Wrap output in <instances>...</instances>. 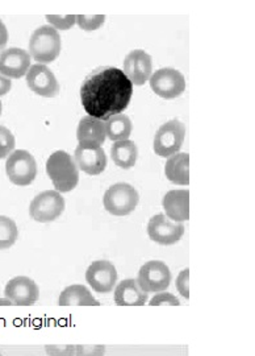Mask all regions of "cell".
Masks as SVG:
<instances>
[{
    "label": "cell",
    "instance_id": "cell-1",
    "mask_svg": "<svg viewBox=\"0 0 255 356\" xmlns=\"http://www.w3.org/2000/svg\"><path fill=\"white\" fill-rule=\"evenodd\" d=\"M133 85L117 67H99L82 83L80 101L89 116L107 122L127 110Z\"/></svg>",
    "mask_w": 255,
    "mask_h": 356
},
{
    "label": "cell",
    "instance_id": "cell-2",
    "mask_svg": "<svg viewBox=\"0 0 255 356\" xmlns=\"http://www.w3.org/2000/svg\"><path fill=\"white\" fill-rule=\"evenodd\" d=\"M46 173L58 193L74 191L79 182L77 164L71 154L64 151H57L48 159Z\"/></svg>",
    "mask_w": 255,
    "mask_h": 356
},
{
    "label": "cell",
    "instance_id": "cell-3",
    "mask_svg": "<svg viewBox=\"0 0 255 356\" xmlns=\"http://www.w3.org/2000/svg\"><path fill=\"white\" fill-rule=\"evenodd\" d=\"M60 33L51 26L37 28L29 40V56L39 64H51L61 53Z\"/></svg>",
    "mask_w": 255,
    "mask_h": 356
},
{
    "label": "cell",
    "instance_id": "cell-4",
    "mask_svg": "<svg viewBox=\"0 0 255 356\" xmlns=\"http://www.w3.org/2000/svg\"><path fill=\"white\" fill-rule=\"evenodd\" d=\"M139 202V191L125 182L112 185L103 197V204L105 210L116 216H125L133 213Z\"/></svg>",
    "mask_w": 255,
    "mask_h": 356
},
{
    "label": "cell",
    "instance_id": "cell-5",
    "mask_svg": "<svg viewBox=\"0 0 255 356\" xmlns=\"http://www.w3.org/2000/svg\"><path fill=\"white\" fill-rule=\"evenodd\" d=\"M6 172L10 181L16 186H28L37 176V164L35 157L24 149L13 151L6 163Z\"/></svg>",
    "mask_w": 255,
    "mask_h": 356
},
{
    "label": "cell",
    "instance_id": "cell-6",
    "mask_svg": "<svg viewBox=\"0 0 255 356\" xmlns=\"http://www.w3.org/2000/svg\"><path fill=\"white\" fill-rule=\"evenodd\" d=\"M186 136V127L178 120L173 119L158 128L154 136V152L161 157H171L180 151Z\"/></svg>",
    "mask_w": 255,
    "mask_h": 356
},
{
    "label": "cell",
    "instance_id": "cell-7",
    "mask_svg": "<svg viewBox=\"0 0 255 356\" xmlns=\"http://www.w3.org/2000/svg\"><path fill=\"white\" fill-rule=\"evenodd\" d=\"M64 198L61 193L46 191L39 193L29 206V216L39 223H49L62 216L64 211Z\"/></svg>",
    "mask_w": 255,
    "mask_h": 356
},
{
    "label": "cell",
    "instance_id": "cell-8",
    "mask_svg": "<svg viewBox=\"0 0 255 356\" xmlns=\"http://www.w3.org/2000/svg\"><path fill=\"white\" fill-rule=\"evenodd\" d=\"M171 270L164 261L152 260L141 267L137 277V284L142 292L162 293L168 289L171 284Z\"/></svg>",
    "mask_w": 255,
    "mask_h": 356
},
{
    "label": "cell",
    "instance_id": "cell-9",
    "mask_svg": "<svg viewBox=\"0 0 255 356\" xmlns=\"http://www.w3.org/2000/svg\"><path fill=\"white\" fill-rule=\"evenodd\" d=\"M150 88L164 99H175L186 89V79L183 74L173 67H162L150 76Z\"/></svg>",
    "mask_w": 255,
    "mask_h": 356
},
{
    "label": "cell",
    "instance_id": "cell-10",
    "mask_svg": "<svg viewBox=\"0 0 255 356\" xmlns=\"http://www.w3.org/2000/svg\"><path fill=\"white\" fill-rule=\"evenodd\" d=\"M28 88L44 98H54L60 94V83L46 65H32L26 73Z\"/></svg>",
    "mask_w": 255,
    "mask_h": 356
},
{
    "label": "cell",
    "instance_id": "cell-11",
    "mask_svg": "<svg viewBox=\"0 0 255 356\" xmlns=\"http://www.w3.org/2000/svg\"><path fill=\"white\" fill-rule=\"evenodd\" d=\"M184 234L183 223L170 220L165 214L154 216L148 225V235L153 242L161 245H173L178 243Z\"/></svg>",
    "mask_w": 255,
    "mask_h": 356
},
{
    "label": "cell",
    "instance_id": "cell-12",
    "mask_svg": "<svg viewBox=\"0 0 255 356\" xmlns=\"http://www.w3.org/2000/svg\"><path fill=\"white\" fill-rule=\"evenodd\" d=\"M74 161L78 169L89 176H98L103 173L108 164L107 154L100 145L79 144L74 153Z\"/></svg>",
    "mask_w": 255,
    "mask_h": 356
},
{
    "label": "cell",
    "instance_id": "cell-13",
    "mask_svg": "<svg viewBox=\"0 0 255 356\" xmlns=\"http://www.w3.org/2000/svg\"><path fill=\"white\" fill-rule=\"evenodd\" d=\"M86 281L96 293L112 292L117 281L116 267L108 260H96L86 270Z\"/></svg>",
    "mask_w": 255,
    "mask_h": 356
},
{
    "label": "cell",
    "instance_id": "cell-14",
    "mask_svg": "<svg viewBox=\"0 0 255 356\" xmlns=\"http://www.w3.org/2000/svg\"><path fill=\"white\" fill-rule=\"evenodd\" d=\"M153 70V61L150 54L142 49L132 51L124 61V74L132 82V85L142 86L145 85L150 76Z\"/></svg>",
    "mask_w": 255,
    "mask_h": 356
},
{
    "label": "cell",
    "instance_id": "cell-15",
    "mask_svg": "<svg viewBox=\"0 0 255 356\" xmlns=\"http://www.w3.org/2000/svg\"><path fill=\"white\" fill-rule=\"evenodd\" d=\"M6 298L15 305L32 306L39 301V289L37 284L26 276H17L8 281L4 289Z\"/></svg>",
    "mask_w": 255,
    "mask_h": 356
},
{
    "label": "cell",
    "instance_id": "cell-16",
    "mask_svg": "<svg viewBox=\"0 0 255 356\" xmlns=\"http://www.w3.org/2000/svg\"><path fill=\"white\" fill-rule=\"evenodd\" d=\"M30 60L29 53L23 49H6L0 53V74L10 79H19L26 76L30 69Z\"/></svg>",
    "mask_w": 255,
    "mask_h": 356
},
{
    "label": "cell",
    "instance_id": "cell-17",
    "mask_svg": "<svg viewBox=\"0 0 255 356\" xmlns=\"http://www.w3.org/2000/svg\"><path fill=\"white\" fill-rule=\"evenodd\" d=\"M162 204L170 220L183 223L190 219V191H170L164 197Z\"/></svg>",
    "mask_w": 255,
    "mask_h": 356
},
{
    "label": "cell",
    "instance_id": "cell-18",
    "mask_svg": "<svg viewBox=\"0 0 255 356\" xmlns=\"http://www.w3.org/2000/svg\"><path fill=\"white\" fill-rule=\"evenodd\" d=\"M105 138H107L105 122L89 115L80 119L77 129V139L79 144H95L102 147Z\"/></svg>",
    "mask_w": 255,
    "mask_h": 356
},
{
    "label": "cell",
    "instance_id": "cell-19",
    "mask_svg": "<svg viewBox=\"0 0 255 356\" xmlns=\"http://www.w3.org/2000/svg\"><path fill=\"white\" fill-rule=\"evenodd\" d=\"M148 302V294L142 292L137 281L133 279L123 280L115 291V304L117 306H143Z\"/></svg>",
    "mask_w": 255,
    "mask_h": 356
},
{
    "label": "cell",
    "instance_id": "cell-20",
    "mask_svg": "<svg viewBox=\"0 0 255 356\" xmlns=\"http://www.w3.org/2000/svg\"><path fill=\"white\" fill-rule=\"evenodd\" d=\"M165 173L170 182L175 185L187 186L190 184V154L188 153H177L168 157Z\"/></svg>",
    "mask_w": 255,
    "mask_h": 356
},
{
    "label": "cell",
    "instance_id": "cell-21",
    "mask_svg": "<svg viewBox=\"0 0 255 356\" xmlns=\"http://www.w3.org/2000/svg\"><path fill=\"white\" fill-rule=\"evenodd\" d=\"M60 306H99L100 302L85 285H70L60 294Z\"/></svg>",
    "mask_w": 255,
    "mask_h": 356
},
{
    "label": "cell",
    "instance_id": "cell-22",
    "mask_svg": "<svg viewBox=\"0 0 255 356\" xmlns=\"http://www.w3.org/2000/svg\"><path fill=\"white\" fill-rule=\"evenodd\" d=\"M111 157L116 165L123 169H130L137 163V145L132 140L116 141L111 148Z\"/></svg>",
    "mask_w": 255,
    "mask_h": 356
},
{
    "label": "cell",
    "instance_id": "cell-23",
    "mask_svg": "<svg viewBox=\"0 0 255 356\" xmlns=\"http://www.w3.org/2000/svg\"><path fill=\"white\" fill-rule=\"evenodd\" d=\"M133 124L130 118L125 114H118L105 122L107 138L112 141L129 140Z\"/></svg>",
    "mask_w": 255,
    "mask_h": 356
},
{
    "label": "cell",
    "instance_id": "cell-24",
    "mask_svg": "<svg viewBox=\"0 0 255 356\" xmlns=\"http://www.w3.org/2000/svg\"><path fill=\"white\" fill-rule=\"evenodd\" d=\"M19 238L16 223L8 216H0V250L12 247Z\"/></svg>",
    "mask_w": 255,
    "mask_h": 356
},
{
    "label": "cell",
    "instance_id": "cell-25",
    "mask_svg": "<svg viewBox=\"0 0 255 356\" xmlns=\"http://www.w3.org/2000/svg\"><path fill=\"white\" fill-rule=\"evenodd\" d=\"M16 140L12 132L4 126H0V160L6 159L15 151Z\"/></svg>",
    "mask_w": 255,
    "mask_h": 356
},
{
    "label": "cell",
    "instance_id": "cell-26",
    "mask_svg": "<svg viewBox=\"0 0 255 356\" xmlns=\"http://www.w3.org/2000/svg\"><path fill=\"white\" fill-rule=\"evenodd\" d=\"M104 22H105L104 15H92V16L77 15L76 16V23L83 31H96L104 24Z\"/></svg>",
    "mask_w": 255,
    "mask_h": 356
},
{
    "label": "cell",
    "instance_id": "cell-27",
    "mask_svg": "<svg viewBox=\"0 0 255 356\" xmlns=\"http://www.w3.org/2000/svg\"><path fill=\"white\" fill-rule=\"evenodd\" d=\"M46 20L49 22L51 26H53L55 31H67L71 26L76 24V16L74 15H67V16H57V15H48Z\"/></svg>",
    "mask_w": 255,
    "mask_h": 356
},
{
    "label": "cell",
    "instance_id": "cell-28",
    "mask_svg": "<svg viewBox=\"0 0 255 356\" xmlns=\"http://www.w3.org/2000/svg\"><path fill=\"white\" fill-rule=\"evenodd\" d=\"M105 351H107V348L104 344H95V346L79 344V346H76V356H104Z\"/></svg>",
    "mask_w": 255,
    "mask_h": 356
},
{
    "label": "cell",
    "instance_id": "cell-29",
    "mask_svg": "<svg viewBox=\"0 0 255 356\" xmlns=\"http://www.w3.org/2000/svg\"><path fill=\"white\" fill-rule=\"evenodd\" d=\"M150 306H179L178 298L168 292L157 293L149 302Z\"/></svg>",
    "mask_w": 255,
    "mask_h": 356
},
{
    "label": "cell",
    "instance_id": "cell-30",
    "mask_svg": "<svg viewBox=\"0 0 255 356\" xmlns=\"http://www.w3.org/2000/svg\"><path fill=\"white\" fill-rule=\"evenodd\" d=\"M45 351L48 356H76V346L48 344L45 346Z\"/></svg>",
    "mask_w": 255,
    "mask_h": 356
},
{
    "label": "cell",
    "instance_id": "cell-31",
    "mask_svg": "<svg viewBox=\"0 0 255 356\" xmlns=\"http://www.w3.org/2000/svg\"><path fill=\"white\" fill-rule=\"evenodd\" d=\"M188 281H190V269L186 268L179 273L178 279H177V289L182 294L183 298L188 300L190 298V286H188Z\"/></svg>",
    "mask_w": 255,
    "mask_h": 356
},
{
    "label": "cell",
    "instance_id": "cell-32",
    "mask_svg": "<svg viewBox=\"0 0 255 356\" xmlns=\"http://www.w3.org/2000/svg\"><path fill=\"white\" fill-rule=\"evenodd\" d=\"M11 88H12V81L10 78H6L0 74V97L8 94Z\"/></svg>",
    "mask_w": 255,
    "mask_h": 356
},
{
    "label": "cell",
    "instance_id": "cell-33",
    "mask_svg": "<svg viewBox=\"0 0 255 356\" xmlns=\"http://www.w3.org/2000/svg\"><path fill=\"white\" fill-rule=\"evenodd\" d=\"M7 42H8V31L4 26V23L0 20V51L1 53L4 51Z\"/></svg>",
    "mask_w": 255,
    "mask_h": 356
},
{
    "label": "cell",
    "instance_id": "cell-34",
    "mask_svg": "<svg viewBox=\"0 0 255 356\" xmlns=\"http://www.w3.org/2000/svg\"><path fill=\"white\" fill-rule=\"evenodd\" d=\"M12 301L8 300V298H0V306H13Z\"/></svg>",
    "mask_w": 255,
    "mask_h": 356
},
{
    "label": "cell",
    "instance_id": "cell-35",
    "mask_svg": "<svg viewBox=\"0 0 255 356\" xmlns=\"http://www.w3.org/2000/svg\"><path fill=\"white\" fill-rule=\"evenodd\" d=\"M1 111H3V104L0 102V116H1Z\"/></svg>",
    "mask_w": 255,
    "mask_h": 356
},
{
    "label": "cell",
    "instance_id": "cell-36",
    "mask_svg": "<svg viewBox=\"0 0 255 356\" xmlns=\"http://www.w3.org/2000/svg\"><path fill=\"white\" fill-rule=\"evenodd\" d=\"M0 356H3V355H1V353H0Z\"/></svg>",
    "mask_w": 255,
    "mask_h": 356
}]
</instances>
